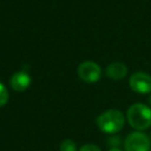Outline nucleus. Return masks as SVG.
Here are the masks:
<instances>
[{
	"mask_svg": "<svg viewBox=\"0 0 151 151\" xmlns=\"http://www.w3.org/2000/svg\"><path fill=\"white\" fill-rule=\"evenodd\" d=\"M31 83H32V78L25 71H19V72L14 73L9 79L11 87L17 92H22V91L27 90L29 87Z\"/></svg>",
	"mask_w": 151,
	"mask_h": 151,
	"instance_id": "423d86ee",
	"label": "nucleus"
},
{
	"mask_svg": "<svg viewBox=\"0 0 151 151\" xmlns=\"http://www.w3.org/2000/svg\"><path fill=\"white\" fill-rule=\"evenodd\" d=\"M124 149L125 151H151V142L144 132L136 130L125 138Z\"/></svg>",
	"mask_w": 151,
	"mask_h": 151,
	"instance_id": "7ed1b4c3",
	"label": "nucleus"
},
{
	"mask_svg": "<svg viewBox=\"0 0 151 151\" xmlns=\"http://www.w3.org/2000/svg\"><path fill=\"white\" fill-rule=\"evenodd\" d=\"M79 151H101V150L94 144H85L80 147Z\"/></svg>",
	"mask_w": 151,
	"mask_h": 151,
	"instance_id": "9d476101",
	"label": "nucleus"
},
{
	"mask_svg": "<svg viewBox=\"0 0 151 151\" xmlns=\"http://www.w3.org/2000/svg\"><path fill=\"white\" fill-rule=\"evenodd\" d=\"M96 123L100 131H103L104 133L113 134L116 132H119L123 129L125 124V118L119 110L110 109L100 113L97 117Z\"/></svg>",
	"mask_w": 151,
	"mask_h": 151,
	"instance_id": "f03ea898",
	"label": "nucleus"
},
{
	"mask_svg": "<svg viewBox=\"0 0 151 151\" xmlns=\"http://www.w3.org/2000/svg\"><path fill=\"white\" fill-rule=\"evenodd\" d=\"M59 150L60 151H77V145H76V143L73 140L65 139V140L61 142Z\"/></svg>",
	"mask_w": 151,
	"mask_h": 151,
	"instance_id": "6e6552de",
	"label": "nucleus"
},
{
	"mask_svg": "<svg viewBox=\"0 0 151 151\" xmlns=\"http://www.w3.org/2000/svg\"><path fill=\"white\" fill-rule=\"evenodd\" d=\"M129 84L132 91L139 94L151 93V76L145 72H134L130 79Z\"/></svg>",
	"mask_w": 151,
	"mask_h": 151,
	"instance_id": "39448f33",
	"label": "nucleus"
},
{
	"mask_svg": "<svg viewBox=\"0 0 151 151\" xmlns=\"http://www.w3.org/2000/svg\"><path fill=\"white\" fill-rule=\"evenodd\" d=\"M109 151H122V150H119L118 147H112V149H110Z\"/></svg>",
	"mask_w": 151,
	"mask_h": 151,
	"instance_id": "f8f14e48",
	"label": "nucleus"
},
{
	"mask_svg": "<svg viewBox=\"0 0 151 151\" xmlns=\"http://www.w3.org/2000/svg\"><path fill=\"white\" fill-rule=\"evenodd\" d=\"M77 73L79 76V78L81 80H84L85 83H96L101 77V68L94 61L86 60V61H83L81 64H79Z\"/></svg>",
	"mask_w": 151,
	"mask_h": 151,
	"instance_id": "20e7f679",
	"label": "nucleus"
},
{
	"mask_svg": "<svg viewBox=\"0 0 151 151\" xmlns=\"http://www.w3.org/2000/svg\"><path fill=\"white\" fill-rule=\"evenodd\" d=\"M105 73L111 79L120 80V79L125 78V76L127 74V67L125 64H123L120 61H114V63H111L106 67Z\"/></svg>",
	"mask_w": 151,
	"mask_h": 151,
	"instance_id": "0eeeda50",
	"label": "nucleus"
},
{
	"mask_svg": "<svg viewBox=\"0 0 151 151\" xmlns=\"http://www.w3.org/2000/svg\"><path fill=\"white\" fill-rule=\"evenodd\" d=\"M126 118L129 124L137 131L146 130L151 126V107L143 103L132 104L127 109Z\"/></svg>",
	"mask_w": 151,
	"mask_h": 151,
	"instance_id": "f257e3e1",
	"label": "nucleus"
},
{
	"mask_svg": "<svg viewBox=\"0 0 151 151\" xmlns=\"http://www.w3.org/2000/svg\"><path fill=\"white\" fill-rule=\"evenodd\" d=\"M149 103L151 104V96H150V98H149Z\"/></svg>",
	"mask_w": 151,
	"mask_h": 151,
	"instance_id": "ddd939ff",
	"label": "nucleus"
},
{
	"mask_svg": "<svg viewBox=\"0 0 151 151\" xmlns=\"http://www.w3.org/2000/svg\"><path fill=\"white\" fill-rule=\"evenodd\" d=\"M119 140H120L119 137H118V138H111L110 140H107V143L111 144V145H113V147H117V146L119 145Z\"/></svg>",
	"mask_w": 151,
	"mask_h": 151,
	"instance_id": "9b49d317",
	"label": "nucleus"
},
{
	"mask_svg": "<svg viewBox=\"0 0 151 151\" xmlns=\"http://www.w3.org/2000/svg\"><path fill=\"white\" fill-rule=\"evenodd\" d=\"M8 100V91L6 86L0 81V107L4 106Z\"/></svg>",
	"mask_w": 151,
	"mask_h": 151,
	"instance_id": "1a4fd4ad",
	"label": "nucleus"
}]
</instances>
